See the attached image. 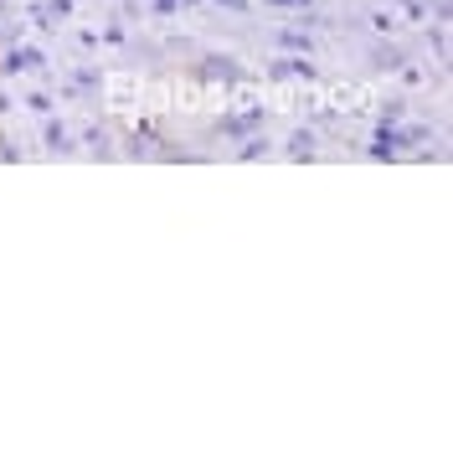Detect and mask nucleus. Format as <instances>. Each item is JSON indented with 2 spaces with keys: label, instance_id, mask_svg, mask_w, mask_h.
<instances>
[]
</instances>
